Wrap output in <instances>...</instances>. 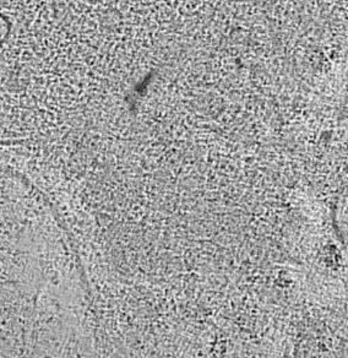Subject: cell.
Instances as JSON below:
<instances>
[{
    "instance_id": "6da1fadb",
    "label": "cell",
    "mask_w": 348,
    "mask_h": 358,
    "mask_svg": "<svg viewBox=\"0 0 348 358\" xmlns=\"http://www.w3.org/2000/svg\"><path fill=\"white\" fill-rule=\"evenodd\" d=\"M11 22L6 15L0 14V45H3L10 35Z\"/></svg>"
},
{
    "instance_id": "7a4b0ae2",
    "label": "cell",
    "mask_w": 348,
    "mask_h": 358,
    "mask_svg": "<svg viewBox=\"0 0 348 358\" xmlns=\"http://www.w3.org/2000/svg\"><path fill=\"white\" fill-rule=\"evenodd\" d=\"M87 1H90V3H99L101 0H87Z\"/></svg>"
},
{
    "instance_id": "3957f363",
    "label": "cell",
    "mask_w": 348,
    "mask_h": 358,
    "mask_svg": "<svg viewBox=\"0 0 348 358\" xmlns=\"http://www.w3.org/2000/svg\"><path fill=\"white\" fill-rule=\"evenodd\" d=\"M133 1H139V0H133Z\"/></svg>"
}]
</instances>
